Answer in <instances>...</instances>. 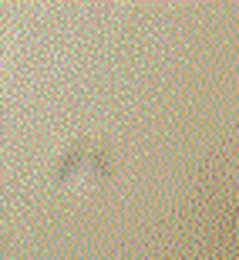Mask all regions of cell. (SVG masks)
I'll list each match as a JSON object with an SVG mask.
<instances>
[{
	"mask_svg": "<svg viewBox=\"0 0 239 260\" xmlns=\"http://www.w3.org/2000/svg\"><path fill=\"white\" fill-rule=\"evenodd\" d=\"M7 257H10V247H7V240L0 237V260H7Z\"/></svg>",
	"mask_w": 239,
	"mask_h": 260,
	"instance_id": "obj_1",
	"label": "cell"
}]
</instances>
